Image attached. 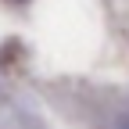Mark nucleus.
<instances>
[{"label": "nucleus", "mask_w": 129, "mask_h": 129, "mask_svg": "<svg viewBox=\"0 0 129 129\" xmlns=\"http://www.w3.org/2000/svg\"><path fill=\"white\" fill-rule=\"evenodd\" d=\"M14 4H25V0H14Z\"/></svg>", "instance_id": "nucleus-1"}]
</instances>
